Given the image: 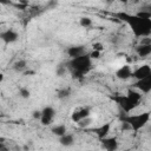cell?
<instances>
[{
  "instance_id": "cell-1",
  "label": "cell",
  "mask_w": 151,
  "mask_h": 151,
  "mask_svg": "<svg viewBox=\"0 0 151 151\" xmlns=\"http://www.w3.org/2000/svg\"><path fill=\"white\" fill-rule=\"evenodd\" d=\"M118 19L126 22L131 28L132 33L137 38L150 37L151 34V19L138 17L137 14H129L125 12H119L116 14Z\"/></svg>"
},
{
  "instance_id": "cell-2",
  "label": "cell",
  "mask_w": 151,
  "mask_h": 151,
  "mask_svg": "<svg viewBox=\"0 0 151 151\" xmlns=\"http://www.w3.org/2000/svg\"><path fill=\"white\" fill-rule=\"evenodd\" d=\"M67 68L68 72L72 74L73 79H81L84 78L92 68V58L90 57L88 53L77 57V58H71L67 63Z\"/></svg>"
},
{
  "instance_id": "cell-3",
  "label": "cell",
  "mask_w": 151,
  "mask_h": 151,
  "mask_svg": "<svg viewBox=\"0 0 151 151\" xmlns=\"http://www.w3.org/2000/svg\"><path fill=\"white\" fill-rule=\"evenodd\" d=\"M150 118H151V112H147V111L138 114H127L124 112V114L120 117V122L129 123L132 131L137 132L144 126H146V124L150 122Z\"/></svg>"
},
{
  "instance_id": "cell-4",
  "label": "cell",
  "mask_w": 151,
  "mask_h": 151,
  "mask_svg": "<svg viewBox=\"0 0 151 151\" xmlns=\"http://www.w3.org/2000/svg\"><path fill=\"white\" fill-rule=\"evenodd\" d=\"M113 100L118 104V106L122 109L123 112L125 113H130L132 110H134L139 104L131 100L127 96H122V94H118V96H114L113 97Z\"/></svg>"
},
{
  "instance_id": "cell-5",
  "label": "cell",
  "mask_w": 151,
  "mask_h": 151,
  "mask_svg": "<svg viewBox=\"0 0 151 151\" xmlns=\"http://www.w3.org/2000/svg\"><path fill=\"white\" fill-rule=\"evenodd\" d=\"M55 116V110L52 106H45L41 110V118H40V123L44 126H47L52 123V120L54 119Z\"/></svg>"
},
{
  "instance_id": "cell-6",
  "label": "cell",
  "mask_w": 151,
  "mask_h": 151,
  "mask_svg": "<svg viewBox=\"0 0 151 151\" xmlns=\"http://www.w3.org/2000/svg\"><path fill=\"white\" fill-rule=\"evenodd\" d=\"M133 85L142 93H149V92H151V74H149L147 77H145L143 79L136 80V83Z\"/></svg>"
},
{
  "instance_id": "cell-7",
  "label": "cell",
  "mask_w": 151,
  "mask_h": 151,
  "mask_svg": "<svg viewBox=\"0 0 151 151\" xmlns=\"http://www.w3.org/2000/svg\"><path fill=\"white\" fill-rule=\"evenodd\" d=\"M0 38L5 44H13L19 39V33L13 28H8L0 33Z\"/></svg>"
},
{
  "instance_id": "cell-8",
  "label": "cell",
  "mask_w": 151,
  "mask_h": 151,
  "mask_svg": "<svg viewBox=\"0 0 151 151\" xmlns=\"http://www.w3.org/2000/svg\"><path fill=\"white\" fill-rule=\"evenodd\" d=\"M88 116H91V110H90L88 107H86V106H80V107H77V109L72 112L71 119H72L73 123H78L80 119L86 118V117H88Z\"/></svg>"
},
{
  "instance_id": "cell-9",
  "label": "cell",
  "mask_w": 151,
  "mask_h": 151,
  "mask_svg": "<svg viewBox=\"0 0 151 151\" xmlns=\"http://www.w3.org/2000/svg\"><path fill=\"white\" fill-rule=\"evenodd\" d=\"M100 146L101 149L106 150V151H114L118 149L119 144L116 137H105L103 139H100Z\"/></svg>"
},
{
  "instance_id": "cell-10",
  "label": "cell",
  "mask_w": 151,
  "mask_h": 151,
  "mask_svg": "<svg viewBox=\"0 0 151 151\" xmlns=\"http://www.w3.org/2000/svg\"><path fill=\"white\" fill-rule=\"evenodd\" d=\"M149 74H151V66L150 65H142L132 72V78H134L136 80H139V79L147 77Z\"/></svg>"
},
{
  "instance_id": "cell-11",
  "label": "cell",
  "mask_w": 151,
  "mask_h": 151,
  "mask_svg": "<svg viewBox=\"0 0 151 151\" xmlns=\"http://www.w3.org/2000/svg\"><path fill=\"white\" fill-rule=\"evenodd\" d=\"M66 53L70 58H77V57H81L88 52H86V48L85 46L83 45H76V46H70L67 50H66Z\"/></svg>"
},
{
  "instance_id": "cell-12",
  "label": "cell",
  "mask_w": 151,
  "mask_h": 151,
  "mask_svg": "<svg viewBox=\"0 0 151 151\" xmlns=\"http://www.w3.org/2000/svg\"><path fill=\"white\" fill-rule=\"evenodd\" d=\"M132 70L130 67V65H123L122 67H119L116 71V77L120 80H127L130 78H132Z\"/></svg>"
},
{
  "instance_id": "cell-13",
  "label": "cell",
  "mask_w": 151,
  "mask_h": 151,
  "mask_svg": "<svg viewBox=\"0 0 151 151\" xmlns=\"http://www.w3.org/2000/svg\"><path fill=\"white\" fill-rule=\"evenodd\" d=\"M110 130H111V123H105V124H103V125H100L98 127L92 129V131L96 133V136L99 139H103V138L107 137L109 133H110Z\"/></svg>"
},
{
  "instance_id": "cell-14",
  "label": "cell",
  "mask_w": 151,
  "mask_h": 151,
  "mask_svg": "<svg viewBox=\"0 0 151 151\" xmlns=\"http://www.w3.org/2000/svg\"><path fill=\"white\" fill-rule=\"evenodd\" d=\"M134 51L139 58H146L151 55V44H139L136 46Z\"/></svg>"
},
{
  "instance_id": "cell-15",
  "label": "cell",
  "mask_w": 151,
  "mask_h": 151,
  "mask_svg": "<svg viewBox=\"0 0 151 151\" xmlns=\"http://www.w3.org/2000/svg\"><path fill=\"white\" fill-rule=\"evenodd\" d=\"M59 144L65 146V147H70L74 144V136L72 133H65L64 136L59 137Z\"/></svg>"
},
{
  "instance_id": "cell-16",
  "label": "cell",
  "mask_w": 151,
  "mask_h": 151,
  "mask_svg": "<svg viewBox=\"0 0 151 151\" xmlns=\"http://www.w3.org/2000/svg\"><path fill=\"white\" fill-rule=\"evenodd\" d=\"M136 14L138 17H142V18L151 19V4H144V5H142Z\"/></svg>"
},
{
  "instance_id": "cell-17",
  "label": "cell",
  "mask_w": 151,
  "mask_h": 151,
  "mask_svg": "<svg viewBox=\"0 0 151 151\" xmlns=\"http://www.w3.org/2000/svg\"><path fill=\"white\" fill-rule=\"evenodd\" d=\"M51 131H52V133H53L54 136H57V137L59 138V137L64 136V134L67 132V127H66V125H64V124H57V125H54V126L51 129Z\"/></svg>"
},
{
  "instance_id": "cell-18",
  "label": "cell",
  "mask_w": 151,
  "mask_h": 151,
  "mask_svg": "<svg viewBox=\"0 0 151 151\" xmlns=\"http://www.w3.org/2000/svg\"><path fill=\"white\" fill-rule=\"evenodd\" d=\"M12 68H13L17 73H22V72H25L26 68H27V63H26V60H24V59L17 60V61L13 64Z\"/></svg>"
},
{
  "instance_id": "cell-19",
  "label": "cell",
  "mask_w": 151,
  "mask_h": 151,
  "mask_svg": "<svg viewBox=\"0 0 151 151\" xmlns=\"http://www.w3.org/2000/svg\"><path fill=\"white\" fill-rule=\"evenodd\" d=\"M71 94H72V91H71L70 87H63V88H60V90L57 91V97H58V99H60V100L68 99V98L71 97Z\"/></svg>"
},
{
  "instance_id": "cell-20",
  "label": "cell",
  "mask_w": 151,
  "mask_h": 151,
  "mask_svg": "<svg viewBox=\"0 0 151 151\" xmlns=\"http://www.w3.org/2000/svg\"><path fill=\"white\" fill-rule=\"evenodd\" d=\"M92 123H93V119L91 118V116H88V117H86V118L80 119V120H79L78 123H76V124H77V126L80 127V129H87L88 126L92 125Z\"/></svg>"
},
{
  "instance_id": "cell-21",
  "label": "cell",
  "mask_w": 151,
  "mask_h": 151,
  "mask_svg": "<svg viewBox=\"0 0 151 151\" xmlns=\"http://www.w3.org/2000/svg\"><path fill=\"white\" fill-rule=\"evenodd\" d=\"M126 96H127L131 100H133V101H136V103H138V104L140 103V99H142L140 91L137 92V91H134V90H129L127 93H126Z\"/></svg>"
},
{
  "instance_id": "cell-22",
  "label": "cell",
  "mask_w": 151,
  "mask_h": 151,
  "mask_svg": "<svg viewBox=\"0 0 151 151\" xmlns=\"http://www.w3.org/2000/svg\"><path fill=\"white\" fill-rule=\"evenodd\" d=\"M68 72V68H67V65L65 64H60V65H58L57 66V68H55V74L58 76V77H64L66 73Z\"/></svg>"
},
{
  "instance_id": "cell-23",
  "label": "cell",
  "mask_w": 151,
  "mask_h": 151,
  "mask_svg": "<svg viewBox=\"0 0 151 151\" xmlns=\"http://www.w3.org/2000/svg\"><path fill=\"white\" fill-rule=\"evenodd\" d=\"M79 25L81 27H85V28H88L92 26V19L88 18V17H81L79 19Z\"/></svg>"
},
{
  "instance_id": "cell-24",
  "label": "cell",
  "mask_w": 151,
  "mask_h": 151,
  "mask_svg": "<svg viewBox=\"0 0 151 151\" xmlns=\"http://www.w3.org/2000/svg\"><path fill=\"white\" fill-rule=\"evenodd\" d=\"M19 96H20L21 98H24V99H27V98H29V96H31V91H29L27 87H20V88H19Z\"/></svg>"
},
{
  "instance_id": "cell-25",
  "label": "cell",
  "mask_w": 151,
  "mask_h": 151,
  "mask_svg": "<svg viewBox=\"0 0 151 151\" xmlns=\"http://www.w3.org/2000/svg\"><path fill=\"white\" fill-rule=\"evenodd\" d=\"M90 57L92 58V59H99L100 58V54H101V52L100 51H96V50H92L90 53Z\"/></svg>"
},
{
  "instance_id": "cell-26",
  "label": "cell",
  "mask_w": 151,
  "mask_h": 151,
  "mask_svg": "<svg viewBox=\"0 0 151 151\" xmlns=\"http://www.w3.org/2000/svg\"><path fill=\"white\" fill-rule=\"evenodd\" d=\"M92 50H96V51H103L104 50V46H103V44L101 42H94L93 45H92Z\"/></svg>"
},
{
  "instance_id": "cell-27",
  "label": "cell",
  "mask_w": 151,
  "mask_h": 151,
  "mask_svg": "<svg viewBox=\"0 0 151 151\" xmlns=\"http://www.w3.org/2000/svg\"><path fill=\"white\" fill-rule=\"evenodd\" d=\"M32 117L34 119H39L40 120V118H41V110H34L32 112Z\"/></svg>"
},
{
  "instance_id": "cell-28",
  "label": "cell",
  "mask_w": 151,
  "mask_h": 151,
  "mask_svg": "<svg viewBox=\"0 0 151 151\" xmlns=\"http://www.w3.org/2000/svg\"><path fill=\"white\" fill-rule=\"evenodd\" d=\"M139 44H151V38L149 37H144L140 39V42Z\"/></svg>"
},
{
  "instance_id": "cell-29",
  "label": "cell",
  "mask_w": 151,
  "mask_h": 151,
  "mask_svg": "<svg viewBox=\"0 0 151 151\" xmlns=\"http://www.w3.org/2000/svg\"><path fill=\"white\" fill-rule=\"evenodd\" d=\"M117 1H119V2H122V4H126V2H129L130 0H117Z\"/></svg>"
},
{
  "instance_id": "cell-30",
  "label": "cell",
  "mask_w": 151,
  "mask_h": 151,
  "mask_svg": "<svg viewBox=\"0 0 151 151\" xmlns=\"http://www.w3.org/2000/svg\"><path fill=\"white\" fill-rule=\"evenodd\" d=\"M113 1H116V0H105V2H106V4H112Z\"/></svg>"
}]
</instances>
